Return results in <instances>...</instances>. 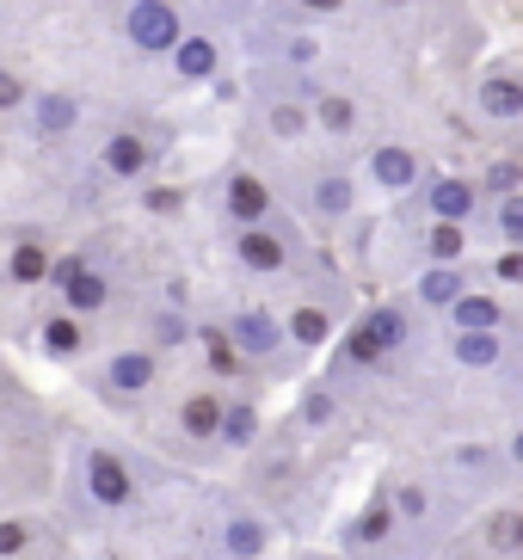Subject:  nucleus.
I'll return each mask as SVG.
<instances>
[{"mask_svg":"<svg viewBox=\"0 0 523 560\" xmlns=\"http://www.w3.org/2000/svg\"><path fill=\"white\" fill-rule=\"evenodd\" d=\"M32 536H37V529L25 524V517H7V524H0V560L25 555V548H32Z\"/></svg>","mask_w":523,"mask_h":560,"instance_id":"26","label":"nucleus"},{"mask_svg":"<svg viewBox=\"0 0 523 560\" xmlns=\"http://www.w3.org/2000/svg\"><path fill=\"white\" fill-rule=\"evenodd\" d=\"M265 210H271V191H265L253 173L229 179V215H234V222H265Z\"/></svg>","mask_w":523,"mask_h":560,"instance_id":"9","label":"nucleus"},{"mask_svg":"<svg viewBox=\"0 0 523 560\" xmlns=\"http://www.w3.org/2000/svg\"><path fill=\"white\" fill-rule=\"evenodd\" d=\"M105 166H112L117 179H136L148 166V142L142 136H112V149H105Z\"/></svg>","mask_w":523,"mask_h":560,"instance_id":"16","label":"nucleus"},{"mask_svg":"<svg viewBox=\"0 0 523 560\" xmlns=\"http://www.w3.org/2000/svg\"><path fill=\"white\" fill-rule=\"evenodd\" d=\"M32 117H37V136H68L74 117H81V105L68 100V93H44V100L32 105Z\"/></svg>","mask_w":523,"mask_h":560,"instance_id":"11","label":"nucleus"},{"mask_svg":"<svg viewBox=\"0 0 523 560\" xmlns=\"http://www.w3.org/2000/svg\"><path fill=\"white\" fill-rule=\"evenodd\" d=\"M271 130H278V136H295V130H302V112H295V105H278V112H271Z\"/></svg>","mask_w":523,"mask_h":560,"instance_id":"34","label":"nucleus"},{"mask_svg":"<svg viewBox=\"0 0 523 560\" xmlns=\"http://www.w3.org/2000/svg\"><path fill=\"white\" fill-rule=\"evenodd\" d=\"M124 25H130L136 50H173V44H179V13H173L166 0H136Z\"/></svg>","mask_w":523,"mask_h":560,"instance_id":"5","label":"nucleus"},{"mask_svg":"<svg viewBox=\"0 0 523 560\" xmlns=\"http://www.w3.org/2000/svg\"><path fill=\"white\" fill-rule=\"evenodd\" d=\"M419 296L438 302V308H450V302L462 296V271H456V265H431L426 283H419Z\"/></svg>","mask_w":523,"mask_h":560,"instance_id":"17","label":"nucleus"},{"mask_svg":"<svg viewBox=\"0 0 523 560\" xmlns=\"http://www.w3.org/2000/svg\"><path fill=\"white\" fill-rule=\"evenodd\" d=\"M462 247H468V234H462V222H443V215H438V229H431V259H438V265H450Z\"/></svg>","mask_w":523,"mask_h":560,"instance_id":"23","label":"nucleus"},{"mask_svg":"<svg viewBox=\"0 0 523 560\" xmlns=\"http://www.w3.org/2000/svg\"><path fill=\"white\" fill-rule=\"evenodd\" d=\"M480 105H487L492 117H523V86L518 81H487L480 86Z\"/></svg>","mask_w":523,"mask_h":560,"instance_id":"19","label":"nucleus"},{"mask_svg":"<svg viewBox=\"0 0 523 560\" xmlns=\"http://www.w3.org/2000/svg\"><path fill=\"white\" fill-rule=\"evenodd\" d=\"M400 339H407V314L400 308H370L358 320V332L345 339V358L351 363H376V358H388Z\"/></svg>","mask_w":523,"mask_h":560,"instance_id":"1","label":"nucleus"},{"mask_svg":"<svg viewBox=\"0 0 523 560\" xmlns=\"http://www.w3.org/2000/svg\"><path fill=\"white\" fill-rule=\"evenodd\" d=\"M222 438H229L234 450H246L259 438V407H253V400H229V407H222Z\"/></svg>","mask_w":523,"mask_h":560,"instance_id":"15","label":"nucleus"},{"mask_svg":"<svg viewBox=\"0 0 523 560\" xmlns=\"http://www.w3.org/2000/svg\"><path fill=\"white\" fill-rule=\"evenodd\" d=\"M499 234H505L511 247H523V198H505V203H499Z\"/></svg>","mask_w":523,"mask_h":560,"instance_id":"27","label":"nucleus"},{"mask_svg":"<svg viewBox=\"0 0 523 560\" xmlns=\"http://www.w3.org/2000/svg\"><path fill=\"white\" fill-rule=\"evenodd\" d=\"M105 382H112L117 395H142L148 382H154V358H148V351H117Z\"/></svg>","mask_w":523,"mask_h":560,"instance_id":"7","label":"nucleus"},{"mask_svg":"<svg viewBox=\"0 0 523 560\" xmlns=\"http://www.w3.org/2000/svg\"><path fill=\"white\" fill-rule=\"evenodd\" d=\"M210 358H216V370H234V363H241V351H234V339L210 332Z\"/></svg>","mask_w":523,"mask_h":560,"instance_id":"33","label":"nucleus"},{"mask_svg":"<svg viewBox=\"0 0 523 560\" xmlns=\"http://www.w3.org/2000/svg\"><path fill=\"white\" fill-rule=\"evenodd\" d=\"M49 265H56V259L37 247V234H32V241H19V247L7 253V278H13V283H44Z\"/></svg>","mask_w":523,"mask_h":560,"instance_id":"12","label":"nucleus"},{"mask_svg":"<svg viewBox=\"0 0 523 560\" xmlns=\"http://www.w3.org/2000/svg\"><path fill=\"white\" fill-rule=\"evenodd\" d=\"M185 339H191L185 314H161V320H154V346H185Z\"/></svg>","mask_w":523,"mask_h":560,"instance_id":"28","label":"nucleus"},{"mask_svg":"<svg viewBox=\"0 0 523 560\" xmlns=\"http://www.w3.org/2000/svg\"><path fill=\"white\" fill-rule=\"evenodd\" d=\"M234 253H241L246 271H283V265H290V241H283V229H271V222H241Z\"/></svg>","mask_w":523,"mask_h":560,"instance_id":"3","label":"nucleus"},{"mask_svg":"<svg viewBox=\"0 0 523 560\" xmlns=\"http://www.w3.org/2000/svg\"><path fill=\"white\" fill-rule=\"evenodd\" d=\"M388 529H394V511H388V505H382V499H376V505H370V511H363V517H358V529H351V536H358V542H382Z\"/></svg>","mask_w":523,"mask_h":560,"instance_id":"25","label":"nucleus"},{"mask_svg":"<svg viewBox=\"0 0 523 560\" xmlns=\"http://www.w3.org/2000/svg\"><path fill=\"white\" fill-rule=\"evenodd\" d=\"M19 105H25V81L13 68H0V112H19Z\"/></svg>","mask_w":523,"mask_h":560,"instance_id":"30","label":"nucleus"},{"mask_svg":"<svg viewBox=\"0 0 523 560\" xmlns=\"http://www.w3.org/2000/svg\"><path fill=\"white\" fill-rule=\"evenodd\" d=\"M222 548H229V555H246V560H253V555L265 548V529L253 524V517H234V524L222 529Z\"/></svg>","mask_w":523,"mask_h":560,"instance_id":"21","label":"nucleus"},{"mask_svg":"<svg viewBox=\"0 0 523 560\" xmlns=\"http://www.w3.org/2000/svg\"><path fill=\"white\" fill-rule=\"evenodd\" d=\"M81 480H86V493H93L105 511L136 505V475H130V462H117L112 450H93V456L81 462Z\"/></svg>","mask_w":523,"mask_h":560,"instance_id":"2","label":"nucleus"},{"mask_svg":"<svg viewBox=\"0 0 523 560\" xmlns=\"http://www.w3.org/2000/svg\"><path fill=\"white\" fill-rule=\"evenodd\" d=\"M309 13H333V7H345V0H302Z\"/></svg>","mask_w":523,"mask_h":560,"instance_id":"37","label":"nucleus"},{"mask_svg":"<svg viewBox=\"0 0 523 560\" xmlns=\"http://www.w3.org/2000/svg\"><path fill=\"white\" fill-rule=\"evenodd\" d=\"M321 124H327V130H351V105H345V100H321Z\"/></svg>","mask_w":523,"mask_h":560,"instance_id":"32","label":"nucleus"},{"mask_svg":"<svg viewBox=\"0 0 523 560\" xmlns=\"http://www.w3.org/2000/svg\"><path fill=\"white\" fill-rule=\"evenodd\" d=\"M450 314H456V327H462V332H492V327H499V302L468 296V290H462V296L450 302Z\"/></svg>","mask_w":523,"mask_h":560,"instance_id":"14","label":"nucleus"},{"mask_svg":"<svg viewBox=\"0 0 523 560\" xmlns=\"http://www.w3.org/2000/svg\"><path fill=\"white\" fill-rule=\"evenodd\" d=\"M44 351H56V358H81V351H86L81 314H74V308H68V314H49V320H44Z\"/></svg>","mask_w":523,"mask_h":560,"instance_id":"8","label":"nucleus"},{"mask_svg":"<svg viewBox=\"0 0 523 560\" xmlns=\"http://www.w3.org/2000/svg\"><path fill=\"white\" fill-rule=\"evenodd\" d=\"M327 332H333V320L321 308H295L290 314V339L295 346H327Z\"/></svg>","mask_w":523,"mask_h":560,"instance_id":"20","label":"nucleus"},{"mask_svg":"<svg viewBox=\"0 0 523 560\" xmlns=\"http://www.w3.org/2000/svg\"><path fill=\"white\" fill-rule=\"evenodd\" d=\"M492 548H523V517H499L492 524Z\"/></svg>","mask_w":523,"mask_h":560,"instance_id":"31","label":"nucleus"},{"mask_svg":"<svg viewBox=\"0 0 523 560\" xmlns=\"http://www.w3.org/2000/svg\"><path fill=\"white\" fill-rule=\"evenodd\" d=\"M49 278H56V290L68 296V308H74V314H98V308H105V296H112L105 278H98L93 265H81V259H56V265H49Z\"/></svg>","mask_w":523,"mask_h":560,"instance_id":"4","label":"nucleus"},{"mask_svg":"<svg viewBox=\"0 0 523 560\" xmlns=\"http://www.w3.org/2000/svg\"><path fill=\"white\" fill-rule=\"evenodd\" d=\"M412 173H419V166H412L407 149H376V154H370V179H376L382 191H407Z\"/></svg>","mask_w":523,"mask_h":560,"instance_id":"10","label":"nucleus"},{"mask_svg":"<svg viewBox=\"0 0 523 560\" xmlns=\"http://www.w3.org/2000/svg\"><path fill=\"white\" fill-rule=\"evenodd\" d=\"M499 278H511V283H518V278H523V253H511V259H505V265H499Z\"/></svg>","mask_w":523,"mask_h":560,"instance_id":"36","label":"nucleus"},{"mask_svg":"<svg viewBox=\"0 0 523 560\" xmlns=\"http://www.w3.org/2000/svg\"><path fill=\"white\" fill-rule=\"evenodd\" d=\"M431 210H438L443 222H462V215H475V185H468V179L431 185Z\"/></svg>","mask_w":523,"mask_h":560,"instance_id":"13","label":"nucleus"},{"mask_svg":"<svg viewBox=\"0 0 523 560\" xmlns=\"http://www.w3.org/2000/svg\"><path fill=\"white\" fill-rule=\"evenodd\" d=\"M229 339H234V351H241V358H271V351L283 346V327H278V320H271V314L246 308V314H234Z\"/></svg>","mask_w":523,"mask_h":560,"instance_id":"6","label":"nucleus"},{"mask_svg":"<svg viewBox=\"0 0 523 560\" xmlns=\"http://www.w3.org/2000/svg\"><path fill=\"white\" fill-rule=\"evenodd\" d=\"M456 358L487 370V363L499 358V332H462V339H456Z\"/></svg>","mask_w":523,"mask_h":560,"instance_id":"24","label":"nucleus"},{"mask_svg":"<svg viewBox=\"0 0 523 560\" xmlns=\"http://www.w3.org/2000/svg\"><path fill=\"white\" fill-rule=\"evenodd\" d=\"M400 511H407V517H426V493H419V487H400Z\"/></svg>","mask_w":523,"mask_h":560,"instance_id":"35","label":"nucleus"},{"mask_svg":"<svg viewBox=\"0 0 523 560\" xmlns=\"http://www.w3.org/2000/svg\"><path fill=\"white\" fill-rule=\"evenodd\" d=\"M173 62H179V74H210L216 50L204 44V37H179V44H173Z\"/></svg>","mask_w":523,"mask_h":560,"instance_id":"22","label":"nucleus"},{"mask_svg":"<svg viewBox=\"0 0 523 560\" xmlns=\"http://www.w3.org/2000/svg\"><path fill=\"white\" fill-rule=\"evenodd\" d=\"M511 450H518V462H523V438H518V444H511Z\"/></svg>","mask_w":523,"mask_h":560,"instance_id":"38","label":"nucleus"},{"mask_svg":"<svg viewBox=\"0 0 523 560\" xmlns=\"http://www.w3.org/2000/svg\"><path fill=\"white\" fill-rule=\"evenodd\" d=\"M314 203H321L327 215H339L345 203H351V191H345V179H321V191H314Z\"/></svg>","mask_w":523,"mask_h":560,"instance_id":"29","label":"nucleus"},{"mask_svg":"<svg viewBox=\"0 0 523 560\" xmlns=\"http://www.w3.org/2000/svg\"><path fill=\"white\" fill-rule=\"evenodd\" d=\"M185 431H191V438H222V400L197 395L191 407H185Z\"/></svg>","mask_w":523,"mask_h":560,"instance_id":"18","label":"nucleus"}]
</instances>
